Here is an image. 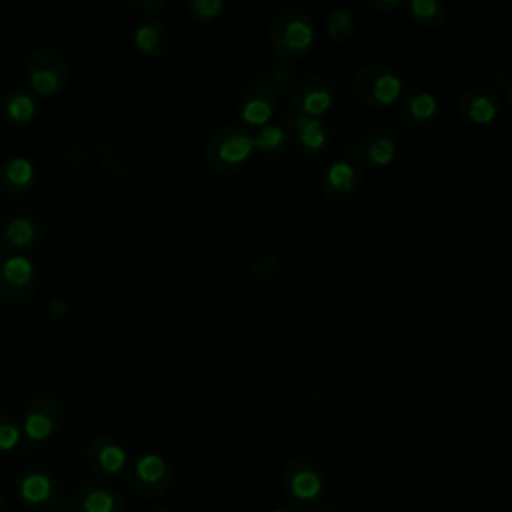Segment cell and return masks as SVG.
<instances>
[{
    "label": "cell",
    "mask_w": 512,
    "mask_h": 512,
    "mask_svg": "<svg viewBox=\"0 0 512 512\" xmlns=\"http://www.w3.org/2000/svg\"><path fill=\"white\" fill-rule=\"evenodd\" d=\"M16 494L24 506L40 512H50L62 502L64 484L54 472L34 468L18 476Z\"/></svg>",
    "instance_id": "cell-6"
},
{
    "label": "cell",
    "mask_w": 512,
    "mask_h": 512,
    "mask_svg": "<svg viewBox=\"0 0 512 512\" xmlns=\"http://www.w3.org/2000/svg\"><path fill=\"white\" fill-rule=\"evenodd\" d=\"M502 108V98L496 88L474 86L458 96V116L474 126L492 124Z\"/></svg>",
    "instance_id": "cell-11"
},
{
    "label": "cell",
    "mask_w": 512,
    "mask_h": 512,
    "mask_svg": "<svg viewBox=\"0 0 512 512\" xmlns=\"http://www.w3.org/2000/svg\"><path fill=\"white\" fill-rule=\"evenodd\" d=\"M310 512H344V510L338 508V506H332V504H322V506H316V508L310 510Z\"/></svg>",
    "instance_id": "cell-30"
},
{
    "label": "cell",
    "mask_w": 512,
    "mask_h": 512,
    "mask_svg": "<svg viewBox=\"0 0 512 512\" xmlns=\"http://www.w3.org/2000/svg\"><path fill=\"white\" fill-rule=\"evenodd\" d=\"M34 288V266L24 256H10L2 262L0 298L12 304L24 302Z\"/></svg>",
    "instance_id": "cell-16"
},
{
    "label": "cell",
    "mask_w": 512,
    "mask_h": 512,
    "mask_svg": "<svg viewBox=\"0 0 512 512\" xmlns=\"http://www.w3.org/2000/svg\"><path fill=\"white\" fill-rule=\"evenodd\" d=\"M334 102L336 90L332 82L320 74H308L294 86L290 110L302 116L322 118L334 106Z\"/></svg>",
    "instance_id": "cell-10"
},
{
    "label": "cell",
    "mask_w": 512,
    "mask_h": 512,
    "mask_svg": "<svg viewBox=\"0 0 512 512\" xmlns=\"http://www.w3.org/2000/svg\"><path fill=\"white\" fill-rule=\"evenodd\" d=\"M362 186V172L348 158L334 160L320 174V190L332 202L350 200Z\"/></svg>",
    "instance_id": "cell-12"
},
{
    "label": "cell",
    "mask_w": 512,
    "mask_h": 512,
    "mask_svg": "<svg viewBox=\"0 0 512 512\" xmlns=\"http://www.w3.org/2000/svg\"><path fill=\"white\" fill-rule=\"evenodd\" d=\"M122 494L104 482H86L70 496L72 512H122Z\"/></svg>",
    "instance_id": "cell-17"
},
{
    "label": "cell",
    "mask_w": 512,
    "mask_h": 512,
    "mask_svg": "<svg viewBox=\"0 0 512 512\" xmlns=\"http://www.w3.org/2000/svg\"><path fill=\"white\" fill-rule=\"evenodd\" d=\"M6 180L12 184V186H18V188H24V186H30L32 180H34V166L30 160L26 158H12L6 168Z\"/></svg>",
    "instance_id": "cell-26"
},
{
    "label": "cell",
    "mask_w": 512,
    "mask_h": 512,
    "mask_svg": "<svg viewBox=\"0 0 512 512\" xmlns=\"http://www.w3.org/2000/svg\"><path fill=\"white\" fill-rule=\"evenodd\" d=\"M64 422V408L52 396H38L24 408L22 432L32 442H44L52 438Z\"/></svg>",
    "instance_id": "cell-9"
},
{
    "label": "cell",
    "mask_w": 512,
    "mask_h": 512,
    "mask_svg": "<svg viewBox=\"0 0 512 512\" xmlns=\"http://www.w3.org/2000/svg\"><path fill=\"white\" fill-rule=\"evenodd\" d=\"M30 72V86L42 94L50 96L58 92L66 82V60L62 54L54 50H42L32 56L28 64Z\"/></svg>",
    "instance_id": "cell-13"
},
{
    "label": "cell",
    "mask_w": 512,
    "mask_h": 512,
    "mask_svg": "<svg viewBox=\"0 0 512 512\" xmlns=\"http://www.w3.org/2000/svg\"><path fill=\"white\" fill-rule=\"evenodd\" d=\"M152 512H174V510H170V508H158V510H152Z\"/></svg>",
    "instance_id": "cell-31"
},
{
    "label": "cell",
    "mask_w": 512,
    "mask_h": 512,
    "mask_svg": "<svg viewBox=\"0 0 512 512\" xmlns=\"http://www.w3.org/2000/svg\"><path fill=\"white\" fill-rule=\"evenodd\" d=\"M284 130L296 150L310 160L322 158L332 146V132L322 118L302 116L294 110H286Z\"/></svg>",
    "instance_id": "cell-5"
},
{
    "label": "cell",
    "mask_w": 512,
    "mask_h": 512,
    "mask_svg": "<svg viewBox=\"0 0 512 512\" xmlns=\"http://www.w3.org/2000/svg\"><path fill=\"white\" fill-rule=\"evenodd\" d=\"M4 232H6V240H8L12 246H16V248L30 246V244L36 240V234H38L34 220H30V218H26V216H16V218H12V220L6 224Z\"/></svg>",
    "instance_id": "cell-22"
},
{
    "label": "cell",
    "mask_w": 512,
    "mask_h": 512,
    "mask_svg": "<svg viewBox=\"0 0 512 512\" xmlns=\"http://www.w3.org/2000/svg\"><path fill=\"white\" fill-rule=\"evenodd\" d=\"M326 32L332 42H346L354 34V16L346 8H334L326 18Z\"/></svg>",
    "instance_id": "cell-23"
},
{
    "label": "cell",
    "mask_w": 512,
    "mask_h": 512,
    "mask_svg": "<svg viewBox=\"0 0 512 512\" xmlns=\"http://www.w3.org/2000/svg\"><path fill=\"white\" fill-rule=\"evenodd\" d=\"M372 10L376 12H390L394 8H398L404 0H364Z\"/></svg>",
    "instance_id": "cell-28"
},
{
    "label": "cell",
    "mask_w": 512,
    "mask_h": 512,
    "mask_svg": "<svg viewBox=\"0 0 512 512\" xmlns=\"http://www.w3.org/2000/svg\"><path fill=\"white\" fill-rule=\"evenodd\" d=\"M136 50L148 60H160L168 52V30L160 18H144L134 32Z\"/></svg>",
    "instance_id": "cell-19"
},
{
    "label": "cell",
    "mask_w": 512,
    "mask_h": 512,
    "mask_svg": "<svg viewBox=\"0 0 512 512\" xmlns=\"http://www.w3.org/2000/svg\"><path fill=\"white\" fill-rule=\"evenodd\" d=\"M254 150L252 132L244 126L228 124L214 130L206 142L204 158L208 168L218 176H230L238 172Z\"/></svg>",
    "instance_id": "cell-1"
},
{
    "label": "cell",
    "mask_w": 512,
    "mask_h": 512,
    "mask_svg": "<svg viewBox=\"0 0 512 512\" xmlns=\"http://www.w3.org/2000/svg\"><path fill=\"white\" fill-rule=\"evenodd\" d=\"M252 140H254V148H258L264 156H276L284 150L288 134L282 126L266 124L258 128L256 134H252Z\"/></svg>",
    "instance_id": "cell-21"
},
{
    "label": "cell",
    "mask_w": 512,
    "mask_h": 512,
    "mask_svg": "<svg viewBox=\"0 0 512 512\" xmlns=\"http://www.w3.org/2000/svg\"><path fill=\"white\" fill-rule=\"evenodd\" d=\"M188 14L198 20V22H214L222 10H224V0H184Z\"/></svg>",
    "instance_id": "cell-25"
},
{
    "label": "cell",
    "mask_w": 512,
    "mask_h": 512,
    "mask_svg": "<svg viewBox=\"0 0 512 512\" xmlns=\"http://www.w3.org/2000/svg\"><path fill=\"white\" fill-rule=\"evenodd\" d=\"M276 104V86L268 76H254L238 96V116L248 126L262 128L270 122Z\"/></svg>",
    "instance_id": "cell-8"
},
{
    "label": "cell",
    "mask_w": 512,
    "mask_h": 512,
    "mask_svg": "<svg viewBox=\"0 0 512 512\" xmlns=\"http://www.w3.org/2000/svg\"><path fill=\"white\" fill-rule=\"evenodd\" d=\"M86 462L102 478L120 474L128 464L126 448L112 436H94L86 446Z\"/></svg>",
    "instance_id": "cell-15"
},
{
    "label": "cell",
    "mask_w": 512,
    "mask_h": 512,
    "mask_svg": "<svg viewBox=\"0 0 512 512\" xmlns=\"http://www.w3.org/2000/svg\"><path fill=\"white\" fill-rule=\"evenodd\" d=\"M282 490L296 506H312L324 492V474L318 460L294 456L282 468Z\"/></svg>",
    "instance_id": "cell-4"
},
{
    "label": "cell",
    "mask_w": 512,
    "mask_h": 512,
    "mask_svg": "<svg viewBox=\"0 0 512 512\" xmlns=\"http://www.w3.org/2000/svg\"><path fill=\"white\" fill-rule=\"evenodd\" d=\"M350 88L356 100L370 108H386L400 100L404 84L400 74L380 62H368L354 70Z\"/></svg>",
    "instance_id": "cell-3"
},
{
    "label": "cell",
    "mask_w": 512,
    "mask_h": 512,
    "mask_svg": "<svg viewBox=\"0 0 512 512\" xmlns=\"http://www.w3.org/2000/svg\"><path fill=\"white\" fill-rule=\"evenodd\" d=\"M272 50L286 60L304 58L314 44V22L302 8L280 10L268 30Z\"/></svg>",
    "instance_id": "cell-2"
},
{
    "label": "cell",
    "mask_w": 512,
    "mask_h": 512,
    "mask_svg": "<svg viewBox=\"0 0 512 512\" xmlns=\"http://www.w3.org/2000/svg\"><path fill=\"white\" fill-rule=\"evenodd\" d=\"M22 440V430L18 422L6 414L0 412V452H10L14 450Z\"/></svg>",
    "instance_id": "cell-27"
},
{
    "label": "cell",
    "mask_w": 512,
    "mask_h": 512,
    "mask_svg": "<svg viewBox=\"0 0 512 512\" xmlns=\"http://www.w3.org/2000/svg\"><path fill=\"white\" fill-rule=\"evenodd\" d=\"M396 152H398V146L394 136L382 128L366 130L354 144V158L362 166L372 170L390 166L396 158Z\"/></svg>",
    "instance_id": "cell-14"
},
{
    "label": "cell",
    "mask_w": 512,
    "mask_h": 512,
    "mask_svg": "<svg viewBox=\"0 0 512 512\" xmlns=\"http://www.w3.org/2000/svg\"><path fill=\"white\" fill-rule=\"evenodd\" d=\"M134 8L144 10V12H156L160 10L168 0H128Z\"/></svg>",
    "instance_id": "cell-29"
},
{
    "label": "cell",
    "mask_w": 512,
    "mask_h": 512,
    "mask_svg": "<svg viewBox=\"0 0 512 512\" xmlns=\"http://www.w3.org/2000/svg\"><path fill=\"white\" fill-rule=\"evenodd\" d=\"M0 510H2V494H0Z\"/></svg>",
    "instance_id": "cell-33"
},
{
    "label": "cell",
    "mask_w": 512,
    "mask_h": 512,
    "mask_svg": "<svg viewBox=\"0 0 512 512\" xmlns=\"http://www.w3.org/2000/svg\"><path fill=\"white\" fill-rule=\"evenodd\" d=\"M408 14L420 28H438L446 20V6L442 0H410Z\"/></svg>",
    "instance_id": "cell-20"
},
{
    "label": "cell",
    "mask_w": 512,
    "mask_h": 512,
    "mask_svg": "<svg viewBox=\"0 0 512 512\" xmlns=\"http://www.w3.org/2000/svg\"><path fill=\"white\" fill-rule=\"evenodd\" d=\"M174 470L170 462L156 454L148 452L140 458H136L128 468V484L130 488L146 498H156L168 490L172 484Z\"/></svg>",
    "instance_id": "cell-7"
},
{
    "label": "cell",
    "mask_w": 512,
    "mask_h": 512,
    "mask_svg": "<svg viewBox=\"0 0 512 512\" xmlns=\"http://www.w3.org/2000/svg\"><path fill=\"white\" fill-rule=\"evenodd\" d=\"M400 116L404 124L412 128H426L434 122L436 112H438V102L436 96L424 88H408L402 92L400 100Z\"/></svg>",
    "instance_id": "cell-18"
},
{
    "label": "cell",
    "mask_w": 512,
    "mask_h": 512,
    "mask_svg": "<svg viewBox=\"0 0 512 512\" xmlns=\"http://www.w3.org/2000/svg\"><path fill=\"white\" fill-rule=\"evenodd\" d=\"M270 512H288V510H284V508H276V510H270Z\"/></svg>",
    "instance_id": "cell-32"
},
{
    "label": "cell",
    "mask_w": 512,
    "mask_h": 512,
    "mask_svg": "<svg viewBox=\"0 0 512 512\" xmlns=\"http://www.w3.org/2000/svg\"><path fill=\"white\" fill-rule=\"evenodd\" d=\"M6 112L8 116L18 122V124H26L30 122L34 116H36V104L34 100L28 96V94H22V92H16L8 98L6 102Z\"/></svg>",
    "instance_id": "cell-24"
},
{
    "label": "cell",
    "mask_w": 512,
    "mask_h": 512,
    "mask_svg": "<svg viewBox=\"0 0 512 512\" xmlns=\"http://www.w3.org/2000/svg\"><path fill=\"white\" fill-rule=\"evenodd\" d=\"M308 2H312V0H308Z\"/></svg>",
    "instance_id": "cell-34"
}]
</instances>
